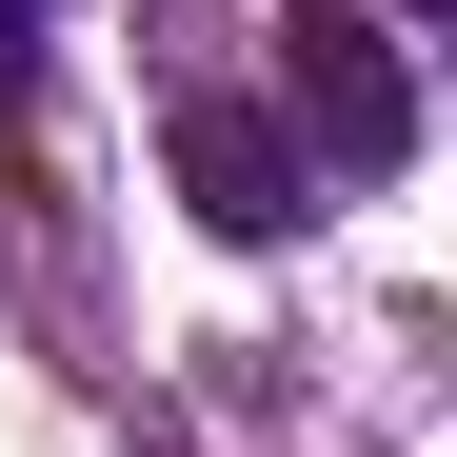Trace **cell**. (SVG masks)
<instances>
[{
  "instance_id": "cell-1",
  "label": "cell",
  "mask_w": 457,
  "mask_h": 457,
  "mask_svg": "<svg viewBox=\"0 0 457 457\" xmlns=\"http://www.w3.org/2000/svg\"><path fill=\"white\" fill-rule=\"evenodd\" d=\"M278 139H298V179H338V199H378L418 160V60H398L378 0H278Z\"/></svg>"
},
{
  "instance_id": "cell-2",
  "label": "cell",
  "mask_w": 457,
  "mask_h": 457,
  "mask_svg": "<svg viewBox=\"0 0 457 457\" xmlns=\"http://www.w3.org/2000/svg\"><path fill=\"white\" fill-rule=\"evenodd\" d=\"M160 160H179V219H199V239H298V219H319V179H298V139H278V100H160Z\"/></svg>"
},
{
  "instance_id": "cell-3",
  "label": "cell",
  "mask_w": 457,
  "mask_h": 457,
  "mask_svg": "<svg viewBox=\"0 0 457 457\" xmlns=\"http://www.w3.org/2000/svg\"><path fill=\"white\" fill-rule=\"evenodd\" d=\"M40 100V0H0V120Z\"/></svg>"
},
{
  "instance_id": "cell-4",
  "label": "cell",
  "mask_w": 457,
  "mask_h": 457,
  "mask_svg": "<svg viewBox=\"0 0 457 457\" xmlns=\"http://www.w3.org/2000/svg\"><path fill=\"white\" fill-rule=\"evenodd\" d=\"M398 21H457V0H398Z\"/></svg>"
}]
</instances>
